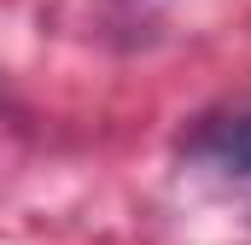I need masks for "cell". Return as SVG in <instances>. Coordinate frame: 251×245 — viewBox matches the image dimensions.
Wrapping results in <instances>:
<instances>
[{"label": "cell", "mask_w": 251, "mask_h": 245, "mask_svg": "<svg viewBox=\"0 0 251 245\" xmlns=\"http://www.w3.org/2000/svg\"><path fill=\"white\" fill-rule=\"evenodd\" d=\"M193 152L228 175H251V117H216L193 134Z\"/></svg>", "instance_id": "cell-1"}]
</instances>
